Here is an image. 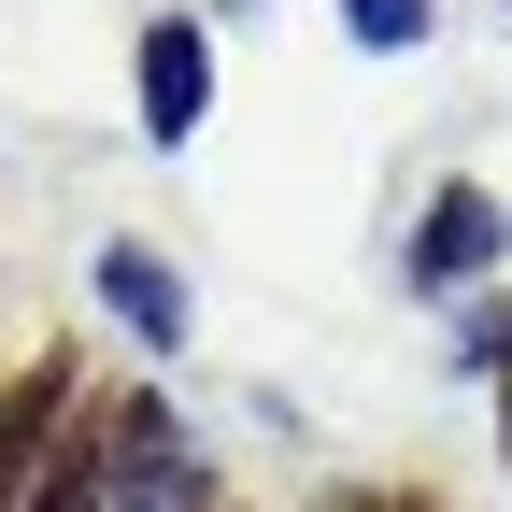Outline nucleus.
<instances>
[{
  "mask_svg": "<svg viewBox=\"0 0 512 512\" xmlns=\"http://www.w3.org/2000/svg\"><path fill=\"white\" fill-rule=\"evenodd\" d=\"M498 256H512V214L484 200L470 171H441V185H427V214H413V242H399V271H413L427 299H456V285L498 271Z\"/></svg>",
  "mask_w": 512,
  "mask_h": 512,
  "instance_id": "nucleus-1",
  "label": "nucleus"
},
{
  "mask_svg": "<svg viewBox=\"0 0 512 512\" xmlns=\"http://www.w3.org/2000/svg\"><path fill=\"white\" fill-rule=\"evenodd\" d=\"M72 413H86V370H72V356H29L15 384H0V512L43 498V470H57V441H72Z\"/></svg>",
  "mask_w": 512,
  "mask_h": 512,
  "instance_id": "nucleus-2",
  "label": "nucleus"
},
{
  "mask_svg": "<svg viewBox=\"0 0 512 512\" xmlns=\"http://www.w3.org/2000/svg\"><path fill=\"white\" fill-rule=\"evenodd\" d=\"M128 86H143V128H157V143H200V114H214V29L200 15H143Z\"/></svg>",
  "mask_w": 512,
  "mask_h": 512,
  "instance_id": "nucleus-3",
  "label": "nucleus"
},
{
  "mask_svg": "<svg viewBox=\"0 0 512 512\" xmlns=\"http://www.w3.org/2000/svg\"><path fill=\"white\" fill-rule=\"evenodd\" d=\"M100 313H114L143 356H171L185 328H200V299H185V271H171L157 242H100Z\"/></svg>",
  "mask_w": 512,
  "mask_h": 512,
  "instance_id": "nucleus-4",
  "label": "nucleus"
},
{
  "mask_svg": "<svg viewBox=\"0 0 512 512\" xmlns=\"http://www.w3.org/2000/svg\"><path fill=\"white\" fill-rule=\"evenodd\" d=\"M441 29V0H342V43H370V57H413Z\"/></svg>",
  "mask_w": 512,
  "mask_h": 512,
  "instance_id": "nucleus-5",
  "label": "nucleus"
},
{
  "mask_svg": "<svg viewBox=\"0 0 512 512\" xmlns=\"http://www.w3.org/2000/svg\"><path fill=\"white\" fill-rule=\"evenodd\" d=\"M498 441H512V370H498Z\"/></svg>",
  "mask_w": 512,
  "mask_h": 512,
  "instance_id": "nucleus-6",
  "label": "nucleus"
}]
</instances>
